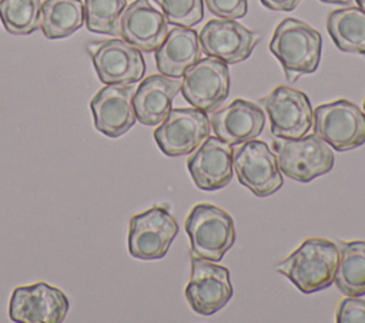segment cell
Here are the masks:
<instances>
[{"label":"cell","mask_w":365,"mask_h":323,"mask_svg":"<svg viewBox=\"0 0 365 323\" xmlns=\"http://www.w3.org/2000/svg\"><path fill=\"white\" fill-rule=\"evenodd\" d=\"M356 3H358V6L362 9V10H365V0H355Z\"/></svg>","instance_id":"cell-31"},{"label":"cell","mask_w":365,"mask_h":323,"mask_svg":"<svg viewBox=\"0 0 365 323\" xmlns=\"http://www.w3.org/2000/svg\"><path fill=\"white\" fill-rule=\"evenodd\" d=\"M327 30L341 51L365 55V10L345 7L331 11Z\"/></svg>","instance_id":"cell-22"},{"label":"cell","mask_w":365,"mask_h":323,"mask_svg":"<svg viewBox=\"0 0 365 323\" xmlns=\"http://www.w3.org/2000/svg\"><path fill=\"white\" fill-rule=\"evenodd\" d=\"M188 172L201 191H218L232 179V148L218 137H208L187 161Z\"/></svg>","instance_id":"cell-16"},{"label":"cell","mask_w":365,"mask_h":323,"mask_svg":"<svg viewBox=\"0 0 365 323\" xmlns=\"http://www.w3.org/2000/svg\"><path fill=\"white\" fill-rule=\"evenodd\" d=\"M192 256L218 262L235 242L234 219L211 203L195 205L185 219Z\"/></svg>","instance_id":"cell-3"},{"label":"cell","mask_w":365,"mask_h":323,"mask_svg":"<svg viewBox=\"0 0 365 323\" xmlns=\"http://www.w3.org/2000/svg\"><path fill=\"white\" fill-rule=\"evenodd\" d=\"M322 3H329V4H348L351 0H319Z\"/></svg>","instance_id":"cell-30"},{"label":"cell","mask_w":365,"mask_h":323,"mask_svg":"<svg viewBox=\"0 0 365 323\" xmlns=\"http://www.w3.org/2000/svg\"><path fill=\"white\" fill-rule=\"evenodd\" d=\"M339 259L336 243L312 238L304 240L289 256L277 265V270L305 295L327 289L334 283Z\"/></svg>","instance_id":"cell-1"},{"label":"cell","mask_w":365,"mask_h":323,"mask_svg":"<svg viewBox=\"0 0 365 323\" xmlns=\"http://www.w3.org/2000/svg\"><path fill=\"white\" fill-rule=\"evenodd\" d=\"M335 320L338 323H365V300L346 296L339 302Z\"/></svg>","instance_id":"cell-28"},{"label":"cell","mask_w":365,"mask_h":323,"mask_svg":"<svg viewBox=\"0 0 365 323\" xmlns=\"http://www.w3.org/2000/svg\"><path fill=\"white\" fill-rule=\"evenodd\" d=\"M232 293L230 272L225 266L192 256L185 299L195 313L201 316L217 313L230 302Z\"/></svg>","instance_id":"cell-13"},{"label":"cell","mask_w":365,"mask_h":323,"mask_svg":"<svg viewBox=\"0 0 365 323\" xmlns=\"http://www.w3.org/2000/svg\"><path fill=\"white\" fill-rule=\"evenodd\" d=\"M127 0H84V23L88 31L120 34V18Z\"/></svg>","instance_id":"cell-25"},{"label":"cell","mask_w":365,"mask_h":323,"mask_svg":"<svg viewBox=\"0 0 365 323\" xmlns=\"http://www.w3.org/2000/svg\"><path fill=\"white\" fill-rule=\"evenodd\" d=\"M210 124L215 137L230 145L255 139L265 127V114L252 101L234 100L227 107L211 112Z\"/></svg>","instance_id":"cell-18"},{"label":"cell","mask_w":365,"mask_h":323,"mask_svg":"<svg viewBox=\"0 0 365 323\" xmlns=\"http://www.w3.org/2000/svg\"><path fill=\"white\" fill-rule=\"evenodd\" d=\"M207 9L220 18L237 20L247 14L248 1L247 0H204Z\"/></svg>","instance_id":"cell-27"},{"label":"cell","mask_w":365,"mask_h":323,"mask_svg":"<svg viewBox=\"0 0 365 323\" xmlns=\"http://www.w3.org/2000/svg\"><path fill=\"white\" fill-rule=\"evenodd\" d=\"M339 259L334 283L345 296L361 297L365 295V242H336Z\"/></svg>","instance_id":"cell-21"},{"label":"cell","mask_w":365,"mask_h":323,"mask_svg":"<svg viewBox=\"0 0 365 323\" xmlns=\"http://www.w3.org/2000/svg\"><path fill=\"white\" fill-rule=\"evenodd\" d=\"M170 24L192 27L204 18V0H151Z\"/></svg>","instance_id":"cell-26"},{"label":"cell","mask_w":365,"mask_h":323,"mask_svg":"<svg viewBox=\"0 0 365 323\" xmlns=\"http://www.w3.org/2000/svg\"><path fill=\"white\" fill-rule=\"evenodd\" d=\"M70 309L66 293L46 282L19 286L9 302V317L16 323H61Z\"/></svg>","instance_id":"cell-9"},{"label":"cell","mask_w":365,"mask_h":323,"mask_svg":"<svg viewBox=\"0 0 365 323\" xmlns=\"http://www.w3.org/2000/svg\"><path fill=\"white\" fill-rule=\"evenodd\" d=\"M267 9L275 11H292L301 0H259Z\"/></svg>","instance_id":"cell-29"},{"label":"cell","mask_w":365,"mask_h":323,"mask_svg":"<svg viewBox=\"0 0 365 323\" xmlns=\"http://www.w3.org/2000/svg\"><path fill=\"white\" fill-rule=\"evenodd\" d=\"M268 112L271 134L277 138H301L314 124V110L308 95L288 85H278L261 100Z\"/></svg>","instance_id":"cell-11"},{"label":"cell","mask_w":365,"mask_h":323,"mask_svg":"<svg viewBox=\"0 0 365 323\" xmlns=\"http://www.w3.org/2000/svg\"><path fill=\"white\" fill-rule=\"evenodd\" d=\"M133 84H107L90 101L97 131L110 138L124 135L135 124Z\"/></svg>","instance_id":"cell-15"},{"label":"cell","mask_w":365,"mask_h":323,"mask_svg":"<svg viewBox=\"0 0 365 323\" xmlns=\"http://www.w3.org/2000/svg\"><path fill=\"white\" fill-rule=\"evenodd\" d=\"M312 125L315 135L339 152L365 144V112L348 100L318 105Z\"/></svg>","instance_id":"cell-5"},{"label":"cell","mask_w":365,"mask_h":323,"mask_svg":"<svg viewBox=\"0 0 365 323\" xmlns=\"http://www.w3.org/2000/svg\"><path fill=\"white\" fill-rule=\"evenodd\" d=\"M178 233L174 216L161 206H153L130 219L128 252L141 260H155L167 255Z\"/></svg>","instance_id":"cell-7"},{"label":"cell","mask_w":365,"mask_h":323,"mask_svg":"<svg viewBox=\"0 0 365 323\" xmlns=\"http://www.w3.org/2000/svg\"><path fill=\"white\" fill-rule=\"evenodd\" d=\"M232 168L238 182L259 198L275 194L284 185L275 154L257 138L234 149Z\"/></svg>","instance_id":"cell-6"},{"label":"cell","mask_w":365,"mask_h":323,"mask_svg":"<svg viewBox=\"0 0 365 323\" xmlns=\"http://www.w3.org/2000/svg\"><path fill=\"white\" fill-rule=\"evenodd\" d=\"M84 24L81 0H46L40 7V28L50 40L74 34Z\"/></svg>","instance_id":"cell-23"},{"label":"cell","mask_w":365,"mask_h":323,"mask_svg":"<svg viewBox=\"0 0 365 323\" xmlns=\"http://www.w3.org/2000/svg\"><path fill=\"white\" fill-rule=\"evenodd\" d=\"M168 21L150 0H134L120 18V36L140 51L151 53L164 41Z\"/></svg>","instance_id":"cell-17"},{"label":"cell","mask_w":365,"mask_h":323,"mask_svg":"<svg viewBox=\"0 0 365 323\" xmlns=\"http://www.w3.org/2000/svg\"><path fill=\"white\" fill-rule=\"evenodd\" d=\"M200 46L207 57H214L225 64L247 60L259 40V34L231 18L210 20L201 28Z\"/></svg>","instance_id":"cell-14"},{"label":"cell","mask_w":365,"mask_h":323,"mask_svg":"<svg viewBox=\"0 0 365 323\" xmlns=\"http://www.w3.org/2000/svg\"><path fill=\"white\" fill-rule=\"evenodd\" d=\"M101 83L134 84L145 74V61L138 48L120 38L90 41L86 46Z\"/></svg>","instance_id":"cell-10"},{"label":"cell","mask_w":365,"mask_h":323,"mask_svg":"<svg viewBox=\"0 0 365 323\" xmlns=\"http://www.w3.org/2000/svg\"><path fill=\"white\" fill-rule=\"evenodd\" d=\"M40 0H0V20L6 31L31 34L40 27Z\"/></svg>","instance_id":"cell-24"},{"label":"cell","mask_w":365,"mask_h":323,"mask_svg":"<svg viewBox=\"0 0 365 323\" xmlns=\"http://www.w3.org/2000/svg\"><path fill=\"white\" fill-rule=\"evenodd\" d=\"M269 50L282 65L287 80L294 83L299 75L317 71L322 38L305 21L288 17L275 27Z\"/></svg>","instance_id":"cell-2"},{"label":"cell","mask_w":365,"mask_h":323,"mask_svg":"<svg viewBox=\"0 0 365 323\" xmlns=\"http://www.w3.org/2000/svg\"><path fill=\"white\" fill-rule=\"evenodd\" d=\"M272 149L279 171L297 182H311L328 174L335 162L331 147L315 134L274 139Z\"/></svg>","instance_id":"cell-4"},{"label":"cell","mask_w":365,"mask_h":323,"mask_svg":"<svg viewBox=\"0 0 365 323\" xmlns=\"http://www.w3.org/2000/svg\"><path fill=\"white\" fill-rule=\"evenodd\" d=\"M181 90V81L163 74L144 78L133 97L135 118L144 125H157L171 111L173 101Z\"/></svg>","instance_id":"cell-19"},{"label":"cell","mask_w":365,"mask_h":323,"mask_svg":"<svg viewBox=\"0 0 365 323\" xmlns=\"http://www.w3.org/2000/svg\"><path fill=\"white\" fill-rule=\"evenodd\" d=\"M201 57L198 33L191 27L175 26L168 30L164 41L155 50V64L160 74L180 78Z\"/></svg>","instance_id":"cell-20"},{"label":"cell","mask_w":365,"mask_h":323,"mask_svg":"<svg viewBox=\"0 0 365 323\" xmlns=\"http://www.w3.org/2000/svg\"><path fill=\"white\" fill-rule=\"evenodd\" d=\"M180 91L194 108L215 111L230 94L228 65L214 57L200 58L182 74Z\"/></svg>","instance_id":"cell-12"},{"label":"cell","mask_w":365,"mask_h":323,"mask_svg":"<svg viewBox=\"0 0 365 323\" xmlns=\"http://www.w3.org/2000/svg\"><path fill=\"white\" fill-rule=\"evenodd\" d=\"M364 111H365V100H364Z\"/></svg>","instance_id":"cell-32"},{"label":"cell","mask_w":365,"mask_h":323,"mask_svg":"<svg viewBox=\"0 0 365 323\" xmlns=\"http://www.w3.org/2000/svg\"><path fill=\"white\" fill-rule=\"evenodd\" d=\"M211 124L207 112L198 108H171L154 131V139L167 157L192 154L208 137Z\"/></svg>","instance_id":"cell-8"}]
</instances>
